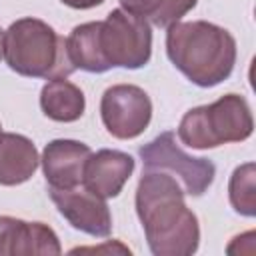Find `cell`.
<instances>
[{
    "label": "cell",
    "mask_w": 256,
    "mask_h": 256,
    "mask_svg": "<svg viewBox=\"0 0 256 256\" xmlns=\"http://www.w3.org/2000/svg\"><path fill=\"white\" fill-rule=\"evenodd\" d=\"M136 214L154 256H190L198 250V218L186 206L184 192L172 174L142 172L136 188Z\"/></svg>",
    "instance_id": "cell-1"
},
{
    "label": "cell",
    "mask_w": 256,
    "mask_h": 256,
    "mask_svg": "<svg viewBox=\"0 0 256 256\" xmlns=\"http://www.w3.org/2000/svg\"><path fill=\"white\" fill-rule=\"evenodd\" d=\"M170 62L196 86L212 88L224 82L236 64L234 36L212 22H174L166 32Z\"/></svg>",
    "instance_id": "cell-2"
},
{
    "label": "cell",
    "mask_w": 256,
    "mask_h": 256,
    "mask_svg": "<svg viewBox=\"0 0 256 256\" xmlns=\"http://www.w3.org/2000/svg\"><path fill=\"white\" fill-rule=\"evenodd\" d=\"M4 60L10 70L28 78H66L76 70L68 58L66 38L38 18H20L8 26Z\"/></svg>",
    "instance_id": "cell-3"
},
{
    "label": "cell",
    "mask_w": 256,
    "mask_h": 256,
    "mask_svg": "<svg viewBox=\"0 0 256 256\" xmlns=\"http://www.w3.org/2000/svg\"><path fill=\"white\" fill-rule=\"evenodd\" d=\"M254 130L252 110L244 96L226 94L206 106L188 110L178 126V138L188 148L206 150L228 142H242Z\"/></svg>",
    "instance_id": "cell-4"
},
{
    "label": "cell",
    "mask_w": 256,
    "mask_h": 256,
    "mask_svg": "<svg viewBox=\"0 0 256 256\" xmlns=\"http://www.w3.org/2000/svg\"><path fill=\"white\" fill-rule=\"evenodd\" d=\"M100 48L110 68L136 70L146 66L152 56L150 22L122 8L110 10L106 20L100 22Z\"/></svg>",
    "instance_id": "cell-5"
},
{
    "label": "cell",
    "mask_w": 256,
    "mask_h": 256,
    "mask_svg": "<svg viewBox=\"0 0 256 256\" xmlns=\"http://www.w3.org/2000/svg\"><path fill=\"white\" fill-rule=\"evenodd\" d=\"M144 170H162L178 176L184 184L186 194L202 196L214 182L216 166L208 158L188 156L178 144L174 132L166 130L138 150Z\"/></svg>",
    "instance_id": "cell-6"
},
{
    "label": "cell",
    "mask_w": 256,
    "mask_h": 256,
    "mask_svg": "<svg viewBox=\"0 0 256 256\" xmlns=\"http://www.w3.org/2000/svg\"><path fill=\"white\" fill-rule=\"evenodd\" d=\"M100 116L106 130L114 138L132 140L148 128L152 118V102L140 86L116 84L102 94Z\"/></svg>",
    "instance_id": "cell-7"
},
{
    "label": "cell",
    "mask_w": 256,
    "mask_h": 256,
    "mask_svg": "<svg viewBox=\"0 0 256 256\" xmlns=\"http://www.w3.org/2000/svg\"><path fill=\"white\" fill-rule=\"evenodd\" d=\"M48 194L56 204L58 212L76 230L96 238H106L110 234L112 216L108 204L86 186L80 184L74 188H50Z\"/></svg>",
    "instance_id": "cell-8"
},
{
    "label": "cell",
    "mask_w": 256,
    "mask_h": 256,
    "mask_svg": "<svg viewBox=\"0 0 256 256\" xmlns=\"http://www.w3.org/2000/svg\"><path fill=\"white\" fill-rule=\"evenodd\" d=\"M62 254L56 232L44 222H26L12 216H0V256Z\"/></svg>",
    "instance_id": "cell-9"
},
{
    "label": "cell",
    "mask_w": 256,
    "mask_h": 256,
    "mask_svg": "<svg viewBox=\"0 0 256 256\" xmlns=\"http://www.w3.org/2000/svg\"><path fill=\"white\" fill-rule=\"evenodd\" d=\"M92 150L88 144L58 138L46 144L42 152V170L50 188H74L82 184L84 166Z\"/></svg>",
    "instance_id": "cell-10"
},
{
    "label": "cell",
    "mask_w": 256,
    "mask_h": 256,
    "mask_svg": "<svg viewBox=\"0 0 256 256\" xmlns=\"http://www.w3.org/2000/svg\"><path fill=\"white\" fill-rule=\"evenodd\" d=\"M134 172V158L122 150L102 148L90 154L84 166L82 186L100 198H114L122 192L124 184Z\"/></svg>",
    "instance_id": "cell-11"
},
{
    "label": "cell",
    "mask_w": 256,
    "mask_h": 256,
    "mask_svg": "<svg viewBox=\"0 0 256 256\" xmlns=\"http://www.w3.org/2000/svg\"><path fill=\"white\" fill-rule=\"evenodd\" d=\"M40 164L34 142L22 134L0 132V184L16 186L30 180Z\"/></svg>",
    "instance_id": "cell-12"
},
{
    "label": "cell",
    "mask_w": 256,
    "mask_h": 256,
    "mask_svg": "<svg viewBox=\"0 0 256 256\" xmlns=\"http://www.w3.org/2000/svg\"><path fill=\"white\" fill-rule=\"evenodd\" d=\"M42 112L56 122H76L86 110L82 90L66 78L48 80L40 92Z\"/></svg>",
    "instance_id": "cell-13"
},
{
    "label": "cell",
    "mask_w": 256,
    "mask_h": 256,
    "mask_svg": "<svg viewBox=\"0 0 256 256\" xmlns=\"http://www.w3.org/2000/svg\"><path fill=\"white\" fill-rule=\"evenodd\" d=\"M66 50L74 68L92 74L110 70V64L106 62L100 48V22H86L76 26L66 38Z\"/></svg>",
    "instance_id": "cell-14"
},
{
    "label": "cell",
    "mask_w": 256,
    "mask_h": 256,
    "mask_svg": "<svg viewBox=\"0 0 256 256\" xmlns=\"http://www.w3.org/2000/svg\"><path fill=\"white\" fill-rule=\"evenodd\" d=\"M122 10L150 20V24L168 28L190 12L198 0H118Z\"/></svg>",
    "instance_id": "cell-15"
},
{
    "label": "cell",
    "mask_w": 256,
    "mask_h": 256,
    "mask_svg": "<svg viewBox=\"0 0 256 256\" xmlns=\"http://www.w3.org/2000/svg\"><path fill=\"white\" fill-rule=\"evenodd\" d=\"M256 166L254 162H246L238 166L228 184V196L232 208L242 216H256Z\"/></svg>",
    "instance_id": "cell-16"
},
{
    "label": "cell",
    "mask_w": 256,
    "mask_h": 256,
    "mask_svg": "<svg viewBox=\"0 0 256 256\" xmlns=\"http://www.w3.org/2000/svg\"><path fill=\"white\" fill-rule=\"evenodd\" d=\"M60 2L70 6V8H76V10H88V8L100 6L104 0H60Z\"/></svg>",
    "instance_id": "cell-17"
},
{
    "label": "cell",
    "mask_w": 256,
    "mask_h": 256,
    "mask_svg": "<svg viewBox=\"0 0 256 256\" xmlns=\"http://www.w3.org/2000/svg\"><path fill=\"white\" fill-rule=\"evenodd\" d=\"M4 58V30L0 28V60Z\"/></svg>",
    "instance_id": "cell-18"
},
{
    "label": "cell",
    "mask_w": 256,
    "mask_h": 256,
    "mask_svg": "<svg viewBox=\"0 0 256 256\" xmlns=\"http://www.w3.org/2000/svg\"><path fill=\"white\" fill-rule=\"evenodd\" d=\"M0 132H2V126H0Z\"/></svg>",
    "instance_id": "cell-19"
}]
</instances>
